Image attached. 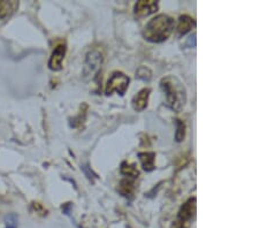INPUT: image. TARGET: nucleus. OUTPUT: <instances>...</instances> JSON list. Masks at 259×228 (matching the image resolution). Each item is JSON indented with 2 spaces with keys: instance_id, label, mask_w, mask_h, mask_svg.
Segmentation results:
<instances>
[{
  "instance_id": "5",
  "label": "nucleus",
  "mask_w": 259,
  "mask_h": 228,
  "mask_svg": "<svg viewBox=\"0 0 259 228\" xmlns=\"http://www.w3.org/2000/svg\"><path fill=\"white\" fill-rule=\"evenodd\" d=\"M67 47L65 44H59L54 47L52 54L49 60V68L54 72L62 69V62L65 60Z\"/></svg>"
},
{
  "instance_id": "16",
  "label": "nucleus",
  "mask_w": 259,
  "mask_h": 228,
  "mask_svg": "<svg viewBox=\"0 0 259 228\" xmlns=\"http://www.w3.org/2000/svg\"><path fill=\"white\" fill-rule=\"evenodd\" d=\"M5 228H18V216L14 213L8 214L5 217Z\"/></svg>"
},
{
  "instance_id": "1",
  "label": "nucleus",
  "mask_w": 259,
  "mask_h": 228,
  "mask_svg": "<svg viewBox=\"0 0 259 228\" xmlns=\"http://www.w3.org/2000/svg\"><path fill=\"white\" fill-rule=\"evenodd\" d=\"M160 88L165 95L166 105L174 112H180L187 102V90L180 80L173 75L161 79Z\"/></svg>"
},
{
  "instance_id": "14",
  "label": "nucleus",
  "mask_w": 259,
  "mask_h": 228,
  "mask_svg": "<svg viewBox=\"0 0 259 228\" xmlns=\"http://www.w3.org/2000/svg\"><path fill=\"white\" fill-rule=\"evenodd\" d=\"M175 124H177L175 141H177L178 143H180L182 142V141H184V137H185V124L182 120H180V119H178V120L175 121Z\"/></svg>"
},
{
  "instance_id": "13",
  "label": "nucleus",
  "mask_w": 259,
  "mask_h": 228,
  "mask_svg": "<svg viewBox=\"0 0 259 228\" xmlns=\"http://www.w3.org/2000/svg\"><path fill=\"white\" fill-rule=\"evenodd\" d=\"M120 172H121V174L126 176V178L135 179V180L139 178V171L137 169L135 164H129L128 162H123L122 164H121Z\"/></svg>"
},
{
  "instance_id": "8",
  "label": "nucleus",
  "mask_w": 259,
  "mask_h": 228,
  "mask_svg": "<svg viewBox=\"0 0 259 228\" xmlns=\"http://www.w3.org/2000/svg\"><path fill=\"white\" fill-rule=\"evenodd\" d=\"M150 92H151V89L144 88L140 90V91L137 92L135 96H134V98L132 101V105H133L134 110L137 112H142L148 107Z\"/></svg>"
},
{
  "instance_id": "2",
  "label": "nucleus",
  "mask_w": 259,
  "mask_h": 228,
  "mask_svg": "<svg viewBox=\"0 0 259 228\" xmlns=\"http://www.w3.org/2000/svg\"><path fill=\"white\" fill-rule=\"evenodd\" d=\"M175 21L167 14H159L152 18L143 30V37L151 43H162L167 41L174 30Z\"/></svg>"
},
{
  "instance_id": "9",
  "label": "nucleus",
  "mask_w": 259,
  "mask_h": 228,
  "mask_svg": "<svg viewBox=\"0 0 259 228\" xmlns=\"http://www.w3.org/2000/svg\"><path fill=\"white\" fill-rule=\"evenodd\" d=\"M118 190L122 196H124L126 198H129L132 200L134 197V194H135L136 190V184H135V179H130L126 178L122 179L120 181L119 187H118Z\"/></svg>"
},
{
  "instance_id": "6",
  "label": "nucleus",
  "mask_w": 259,
  "mask_h": 228,
  "mask_svg": "<svg viewBox=\"0 0 259 228\" xmlns=\"http://www.w3.org/2000/svg\"><path fill=\"white\" fill-rule=\"evenodd\" d=\"M103 62V58L98 51H91L86 54L85 66H84V74L86 76L94 75L95 73H98L99 67Z\"/></svg>"
},
{
  "instance_id": "12",
  "label": "nucleus",
  "mask_w": 259,
  "mask_h": 228,
  "mask_svg": "<svg viewBox=\"0 0 259 228\" xmlns=\"http://www.w3.org/2000/svg\"><path fill=\"white\" fill-rule=\"evenodd\" d=\"M19 2L17 1H0V19H6L17 11Z\"/></svg>"
},
{
  "instance_id": "10",
  "label": "nucleus",
  "mask_w": 259,
  "mask_h": 228,
  "mask_svg": "<svg viewBox=\"0 0 259 228\" xmlns=\"http://www.w3.org/2000/svg\"><path fill=\"white\" fill-rule=\"evenodd\" d=\"M139 158L142 164L144 171L152 172L156 168V153L145 151V152H139Z\"/></svg>"
},
{
  "instance_id": "3",
  "label": "nucleus",
  "mask_w": 259,
  "mask_h": 228,
  "mask_svg": "<svg viewBox=\"0 0 259 228\" xmlns=\"http://www.w3.org/2000/svg\"><path fill=\"white\" fill-rule=\"evenodd\" d=\"M196 213V197H191L180 207L171 228H190Z\"/></svg>"
},
{
  "instance_id": "4",
  "label": "nucleus",
  "mask_w": 259,
  "mask_h": 228,
  "mask_svg": "<svg viewBox=\"0 0 259 228\" xmlns=\"http://www.w3.org/2000/svg\"><path fill=\"white\" fill-rule=\"evenodd\" d=\"M129 78L124 73L113 72L107 81L106 88H105V94L110 96L115 91L120 96H124L128 88H129Z\"/></svg>"
},
{
  "instance_id": "11",
  "label": "nucleus",
  "mask_w": 259,
  "mask_h": 228,
  "mask_svg": "<svg viewBox=\"0 0 259 228\" xmlns=\"http://www.w3.org/2000/svg\"><path fill=\"white\" fill-rule=\"evenodd\" d=\"M196 25V22L189 15H181L179 18V24H178V33L180 36H184L189 31L193 30V28Z\"/></svg>"
},
{
  "instance_id": "15",
  "label": "nucleus",
  "mask_w": 259,
  "mask_h": 228,
  "mask_svg": "<svg viewBox=\"0 0 259 228\" xmlns=\"http://www.w3.org/2000/svg\"><path fill=\"white\" fill-rule=\"evenodd\" d=\"M136 78L139 80H143V81L149 82L152 78V72L148 68V67L142 66V67H139V70L136 72Z\"/></svg>"
},
{
  "instance_id": "7",
  "label": "nucleus",
  "mask_w": 259,
  "mask_h": 228,
  "mask_svg": "<svg viewBox=\"0 0 259 228\" xmlns=\"http://www.w3.org/2000/svg\"><path fill=\"white\" fill-rule=\"evenodd\" d=\"M158 11V1L155 0H139L134 6V14L136 17H148Z\"/></svg>"
}]
</instances>
